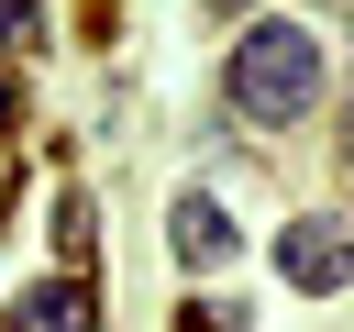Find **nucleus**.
<instances>
[{
	"mask_svg": "<svg viewBox=\"0 0 354 332\" xmlns=\"http://www.w3.org/2000/svg\"><path fill=\"white\" fill-rule=\"evenodd\" d=\"M310 100H321V44L299 22H254L232 44V111L243 122H299Z\"/></svg>",
	"mask_w": 354,
	"mask_h": 332,
	"instance_id": "1",
	"label": "nucleus"
},
{
	"mask_svg": "<svg viewBox=\"0 0 354 332\" xmlns=\"http://www.w3.org/2000/svg\"><path fill=\"white\" fill-rule=\"evenodd\" d=\"M277 277L310 288V299H332V288H343V221H332V210L288 221V232H277Z\"/></svg>",
	"mask_w": 354,
	"mask_h": 332,
	"instance_id": "2",
	"label": "nucleus"
},
{
	"mask_svg": "<svg viewBox=\"0 0 354 332\" xmlns=\"http://www.w3.org/2000/svg\"><path fill=\"white\" fill-rule=\"evenodd\" d=\"M11 332H100V299H88V277H33V288L11 299Z\"/></svg>",
	"mask_w": 354,
	"mask_h": 332,
	"instance_id": "3",
	"label": "nucleus"
},
{
	"mask_svg": "<svg viewBox=\"0 0 354 332\" xmlns=\"http://www.w3.org/2000/svg\"><path fill=\"white\" fill-rule=\"evenodd\" d=\"M232 243H243V232L221 221V199H177V255H188V266H232Z\"/></svg>",
	"mask_w": 354,
	"mask_h": 332,
	"instance_id": "4",
	"label": "nucleus"
},
{
	"mask_svg": "<svg viewBox=\"0 0 354 332\" xmlns=\"http://www.w3.org/2000/svg\"><path fill=\"white\" fill-rule=\"evenodd\" d=\"M44 33V0H0V44H33Z\"/></svg>",
	"mask_w": 354,
	"mask_h": 332,
	"instance_id": "5",
	"label": "nucleus"
},
{
	"mask_svg": "<svg viewBox=\"0 0 354 332\" xmlns=\"http://www.w3.org/2000/svg\"><path fill=\"white\" fill-rule=\"evenodd\" d=\"M11 111H22V100H11V77H0V133H11Z\"/></svg>",
	"mask_w": 354,
	"mask_h": 332,
	"instance_id": "6",
	"label": "nucleus"
},
{
	"mask_svg": "<svg viewBox=\"0 0 354 332\" xmlns=\"http://www.w3.org/2000/svg\"><path fill=\"white\" fill-rule=\"evenodd\" d=\"M199 332H232V321H221V310H210V321H199Z\"/></svg>",
	"mask_w": 354,
	"mask_h": 332,
	"instance_id": "7",
	"label": "nucleus"
},
{
	"mask_svg": "<svg viewBox=\"0 0 354 332\" xmlns=\"http://www.w3.org/2000/svg\"><path fill=\"white\" fill-rule=\"evenodd\" d=\"M221 11H243V0H221Z\"/></svg>",
	"mask_w": 354,
	"mask_h": 332,
	"instance_id": "8",
	"label": "nucleus"
}]
</instances>
